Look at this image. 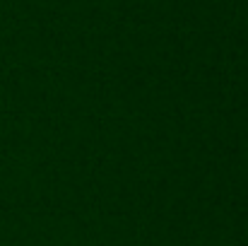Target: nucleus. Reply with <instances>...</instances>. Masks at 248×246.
Masks as SVG:
<instances>
[]
</instances>
